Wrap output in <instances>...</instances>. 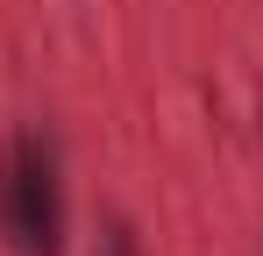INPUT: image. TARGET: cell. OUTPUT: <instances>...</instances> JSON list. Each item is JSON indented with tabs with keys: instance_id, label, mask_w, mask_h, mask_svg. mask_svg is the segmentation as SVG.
I'll use <instances>...</instances> for the list:
<instances>
[{
	"instance_id": "cell-2",
	"label": "cell",
	"mask_w": 263,
	"mask_h": 256,
	"mask_svg": "<svg viewBox=\"0 0 263 256\" xmlns=\"http://www.w3.org/2000/svg\"><path fill=\"white\" fill-rule=\"evenodd\" d=\"M100 256H135V235H128V228H121V221L107 228V242H100Z\"/></svg>"
},
{
	"instance_id": "cell-1",
	"label": "cell",
	"mask_w": 263,
	"mask_h": 256,
	"mask_svg": "<svg viewBox=\"0 0 263 256\" xmlns=\"http://www.w3.org/2000/svg\"><path fill=\"white\" fill-rule=\"evenodd\" d=\"M0 242L14 256H64V164L50 135L0 150Z\"/></svg>"
}]
</instances>
